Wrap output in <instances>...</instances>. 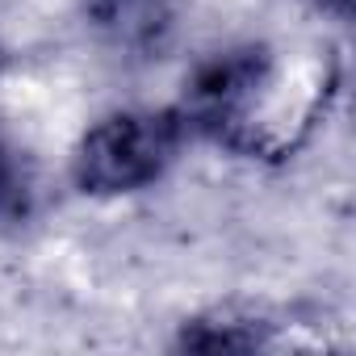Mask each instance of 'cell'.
Segmentation results:
<instances>
[{
	"label": "cell",
	"mask_w": 356,
	"mask_h": 356,
	"mask_svg": "<svg viewBox=\"0 0 356 356\" xmlns=\"http://www.w3.org/2000/svg\"><path fill=\"white\" fill-rule=\"evenodd\" d=\"M293 84L298 76L273 47H235L193 72L176 109L189 126V138H210L239 155L281 159L327 109L331 67L302 80V88Z\"/></svg>",
	"instance_id": "6da1fadb"
},
{
	"label": "cell",
	"mask_w": 356,
	"mask_h": 356,
	"mask_svg": "<svg viewBox=\"0 0 356 356\" xmlns=\"http://www.w3.org/2000/svg\"><path fill=\"white\" fill-rule=\"evenodd\" d=\"M310 5L331 22H348V13H352V0H310Z\"/></svg>",
	"instance_id": "8992f818"
},
{
	"label": "cell",
	"mask_w": 356,
	"mask_h": 356,
	"mask_svg": "<svg viewBox=\"0 0 356 356\" xmlns=\"http://www.w3.org/2000/svg\"><path fill=\"white\" fill-rule=\"evenodd\" d=\"M88 13L97 30H105L118 47H130V51L159 47L172 26L168 0H88Z\"/></svg>",
	"instance_id": "277c9868"
},
{
	"label": "cell",
	"mask_w": 356,
	"mask_h": 356,
	"mask_svg": "<svg viewBox=\"0 0 356 356\" xmlns=\"http://www.w3.org/2000/svg\"><path fill=\"white\" fill-rule=\"evenodd\" d=\"M189 143L181 109H122L101 118L72 155V181L88 197H122L155 185Z\"/></svg>",
	"instance_id": "7a4b0ae2"
},
{
	"label": "cell",
	"mask_w": 356,
	"mask_h": 356,
	"mask_svg": "<svg viewBox=\"0 0 356 356\" xmlns=\"http://www.w3.org/2000/svg\"><path fill=\"white\" fill-rule=\"evenodd\" d=\"M26 206V172L17 151L0 138V214H17Z\"/></svg>",
	"instance_id": "5b68a950"
},
{
	"label": "cell",
	"mask_w": 356,
	"mask_h": 356,
	"mask_svg": "<svg viewBox=\"0 0 356 356\" xmlns=\"http://www.w3.org/2000/svg\"><path fill=\"white\" fill-rule=\"evenodd\" d=\"M281 318H268L264 310H210L197 318H185L176 348H193V352H256V348H285L289 339L281 335Z\"/></svg>",
	"instance_id": "3957f363"
}]
</instances>
